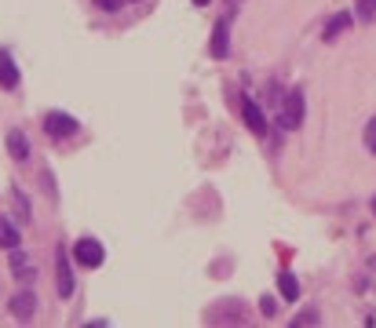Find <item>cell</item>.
Listing matches in <instances>:
<instances>
[{"mask_svg":"<svg viewBox=\"0 0 376 328\" xmlns=\"http://www.w3.org/2000/svg\"><path fill=\"white\" fill-rule=\"evenodd\" d=\"M303 113H307V106H303V91L296 88V91H289V95H285V110L278 113V128L296 131V128L303 124Z\"/></svg>","mask_w":376,"mask_h":328,"instance_id":"1","label":"cell"},{"mask_svg":"<svg viewBox=\"0 0 376 328\" xmlns=\"http://www.w3.org/2000/svg\"><path fill=\"white\" fill-rule=\"evenodd\" d=\"M55 288H59V295H62V299H70V295H73V270H70V255H66V248H55Z\"/></svg>","mask_w":376,"mask_h":328,"instance_id":"2","label":"cell"},{"mask_svg":"<svg viewBox=\"0 0 376 328\" xmlns=\"http://www.w3.org/2000/svg\"><path fill=\"white\" fill-rule=\"evenodd\" d=\"M73 259L81 262V267H103L106 252H103V245H99L96 237H81V241L73 245Z\"/></svg>","mask_w":376,"mask_h":328,"instance_id":"3","label":"cell"},{"mask_svg":"<svg viewBox=\"0 0 376 328\" xmlns=\"http://www.w3.org/2000/svg\"><path fill=\"white\" fill-rule=\"evenodd\" d=\"M8 270L15 281H34L37 277V262L29 259L22 248H8Z\"/></svg>","mask_w":376,"mask_h":328,"instance_id":"4","label":"cell"},{"mask_svg":"<svg viewBox=\"0 0 376 328\" xmlns=\"http://www.w3.org/2000/svg\"><path fill=\"white\" fill-rule=\"evenodd\" d=\"M77 128H81V124H77L70 113H59V110H51V113L44 117V131H48L51 139H70Z\"/></svg>","mask_w":376,"mask_h":328,"instance_id":"5","label":"cell"},{"mask_svg":"<svg viewBox=\"0 0 376 328\" xmlns=\"http://www.w3.org/2000/svg\"><path fill=\"white\" fill-rule=\"evenodd\" d=\"M8 310L19 317V321H29L37 314V295L29 292V288H19L15 295H11V303H8Z\"/></svg>","mask_w":376,"mask_h":328,"instance_id":"6","label":"cell"},{"mask_svg":"<svg viewBox=\"0 0 376 328\" xmlns=\"http://www.w3.org/2000/svg\"><path fill=\"white\" fill-rule=\"evenodd\" d=\"M208 51H212V58H227V55H230V22H227V19H219V22L212 26V44H208Z\"/></svg>","mask_w":376,"mask_h":328,"instance_id":"7","label":"cell"},{"mask_svg":"<svg viewBox=\"0 0 376 328\" xmlns=\"http://www.w3.org/2000/svg\"><path fill=\"white\" fill-rule=\"evenodd\" d=\"M241 117H245V124L256 131V135H263L267 131V117H263V110L256 106V98H241Z\"/></svg>","mask_w":376,"mask_h":328,"instance_id":"8","label":"cell"},{"mask_svg":"<svg viewBox=\"0 0 376 328\" xmlns=\"http://www.w3.org/2000/svg\"><path fill=\"white\" fill-rule=\"evenodd\" d=\"M19 84V70H15V58H11V51L8 48H0V88H15Z\"/></svg>","mask_w":376,"mask_h":328,"instance_id":"9","label":"cell"},{"mask_svg":"<svg viewBox=\"0 0 376 328\" xmlns=\"http://www.w3.org/2000/svg\"><path fill=\"white\" fill-rule=\"evenodd\" d=\"M351 22H355V15H351V11H336V15L325 22V29H322V41H325V44H329V41H336V37H340V33L347 29Z\"/></svg>","mask_w":376,"mask_h":328,"instance_id":"10","label":"cell"},{"mask_svg":"<svg viewBox=\"0 0 376 328\" xmlns=\"http://www.w3.org/2000/svg\"><path fill=\"white\" fill-rule=\"evenodd\" d=\"M8 153H11L19 164H26V160H29V143H26V135H22L19 128H11V131H8Z\"/></svg>","mask_w":376,"mask_h":328,"instance_id":"11","label":"cell"},{"mask_svg":"<svg viewBox=\"0 0 376 328\" xmlns=\"http://www.w3.org/2000/svg\"><path fill=\"white\" fill-rule=\"evenodd\" d=\"M278 292H281V299H289V303L300 299V281H296L293 270H281L278 274Z\"/></svg>","mask_w":376,"mask_h":328,"instance_id":"12","label":"cell"},{"mask_svg":"<svg viewBox=\"0 0 376 328\" xmlns=\"http://www.w3.org/2000/svg\"><path fill=\"white\" fill-rule=\"evenodd\" d=\"M285 95H289V91L281 88L278 81H270V84H267V106L274 110V117H278L281 110H285Z\"/></svg>","mask_w":376,"mask_h":328,"instance_id":"13","label":"cell"},{"mask_svg":"<svg viewBox=\"0 0 376 328\" xmlns=\"http://www.w3.org/2000/svg\"><path fill=\"white\" fill-rule=\"evenodd\" d=\"M0 245L4 248H19V230L8 215H0Z\"/></svg>","mask_w":376,"mask_h":328,"instance_id":"14","label":"cell"},{"mask_svg":"<svg viewBox=\"0 0 376 328\" xmlns=\"http://www.w3.org/2000/svg\"><path fill=\"white\" fill-rule=\"evenodd\" d=\"M11 201H15V215H19V222H29L34 215H29V201H26V193L19 190V186H11Z\"/></svg>","mask_w":376,"mask_h":328,"instance_id":"15","label":"cell"},{"mask_svg":"<svg viewBox=\"0 0 376 328\" xmlns=\"http://www.w3.org/2000/svg\"><path fill=\"white\" fill-rule=\"evenodd\" d=\"M307 324H322V314H318V307H303V310L293 317V328H307Z\"/></svg>","mask_w":376,"mask_h":328,"instance_id":"16","label":"cell"},{"mask_svg":"<svg viewBox=\"0 0 376 328\" xmlns=\"http://www.w3.org/2000/svg\"><path fill=\"white\" fill-rule=\"evenodd\" d=\"M260 314L263 317H274L278 314V299H274V295H263V299H260Z\"/></svg>","mask_w":376,"mask_h":328,"instance_id":"17","label":"cell"},{"mask_svg":"<svg viewBox=\"0 0 376 328\" xmlns=\"http://www.w3.org/2000/svg\"><path fill=\"white\" fill-rule=\"evenodd\" d=\"M365 150H369V153H376V117L365 124Z\"/></svg>","mask_w":376,"mask_h":328,"instance_id":"18","label":"cell"},{"mask_svg":"<svg viewBox=\"0 0 376 328\" xmlns=\"http://www.w3.org/2000/svg\"><path fill=\"white\" fill-rule=\"evenodd\" d=\"M358 19H376V11H372V0H358Z\"/></svg>","mask_w":376,"mask_h":328,"instance_id":"19","label":"cell"},{"mask_svg":"<svg viewBox=\"0 0 376 328\" xmlns=\"http://www.w3.org/2000/svg\"><path fill=\"white\" fill-rule=\"evenodd\" d=\"M96 4H99L103 11H121V4H124V0H96Z\"/></svg>","mask_w":376,"mask_h":328,"instance_id":"20","label":"cell"},{"mask_svg":"<svg viewBox=\"0 0 376 328\" xmlns=\"http://www.w3.org/2000/svg\"><path fill=\"white\" fill-rule=\"evenodd\" d=\"M194 4H198V8H205V4H212V0H194Z\"/></svg>","mask_w":376,"mask_h":328,"instance_id":"21","label":"cell"},{"mask_svg":"<svg viewBox=\"0 0 376 328\" xmlns=\"http://www.w3.org/2000/svg\"><path fill=\"white\" fill-rule=\"evenodd\" d=\"M372 215H376V197H372Z\"/></svg>","mask_w":376,"mask_h":328,"instance_id":"22","label":"cell"},{"mask_svg":"<svg viewBox=\"0 0 376 328\" xmlns=\"http://www.w3.org/2000/svg\"><path fill=\"white\" fill-rule=\"evenodd\" d=\"M227 4H230V8H234V4H238V0H227Z\"/></svg>","mask_w":376,"mask_h":328,"instance_id":"23","label":"cell"},{"mask_svg":"<svg viewBox=\"0 0 376 328\" xmlns=\"http://www.w3.org/2000/svg\"><path fill=\"white\" fill-rule=\"evenodd\" d=\"M372 11H376V0H372Z\"/></svg>","mask_w":376,"mask_h":328,"instance_id":"24","label":"cell"}]
</instances>
